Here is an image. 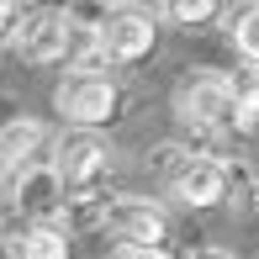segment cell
<instances>
[{
	"label": "cell",
	"instance_id": "cell-7",
	"mask_svg": "<svg viewBox=\"0 0 259 259\" xmlns=\"http://www.w3.org/2000/svg\"><path fill=\"white\" fill-rule=\"evenodd\" d=\"M101 53L111 69H133L143 64L148 53L159 48V11H143V6H111V16H106L101 27Z\"/></svg>",
	"mask_w": 259,
	"mask_h": 259
},
{
	"label": "cell",
	"instance_id": "cell-3",
	"mask_svg": "<svg viewBox=\"0 0 259 259\" xmlns=\"http://www.w3.org/2000/svg\"><path fill=\"white\" fill-rule=\"evenodd\" d=\"M6 211H11V222L27 217V228H42V222H58V228H64L69 185H64V175L53 169V159L6 175Z\"/></svg>",
	"mask_w": 259,
	"mask_h": 259
},
{
	"label": "cell",
	"instance_id": "cell-13",
	"mask_svg": "<svg viewBox=\"0 0 259 259\" xmlns=\"http://www.w3.org/2000/svg\"><path fill=\"white\" fill-rule=\"evenodd\" d=\"M196 154H201V148H196L191 138H164V143H154V148H148V169H154V175H164V185H169V180H175V175H180Z\"/></svg>",
	"mask_w": 259,
	"mask_h": 259
},
{
	"label": "cell",
	"instance_id": "cell-16",
	"mask_svg": "<svg viewBox=\"0 0 259 259\" xmlns=\"http://www.w3.org/2000/svg\"><path fill=\"white\" fill-rule=\"evenodd\" d=\"M191 259H233V254H228V249H196Z\"/></svg>",
	"mask_w": 259,
	"mask_h": 259
},
{
	"label": "cell",
	"instance_id": "cell-6",
	"mask_svg": "<svg viewBox=\"0 0 259 259\" xmlns=\"http://www.w3.org/2000/svg\"><path fill=\"white\" fill-rule=\"evenodd\" d=\"M111 238H116V249L169 254V238H175L169 206L154 201V196H116V206H111Z\"/></svg>",
	"mask_w": 259,
	"mask_h": 259
},
{
	"label": "cell",
	"instance_id": "cell-5",
	"mask_svg": "<svg viewBox=\"0 0 259 259\" xmlns=\"http://www.w3.org/2000/svg\"><path fill=\"white\" fill-rule=\"evenodd\" d=\"M74 42L79 32L69 11H53V6H27V16L6 32V48L27 64H64V58H74Z\"/></svg>",
	"mask_w": 259,
	"mask_h": 259
},
{
	"label": "cell",
	"instance_id": "cell-9",
	"mask_svg": "<svg viewBox=\"0 0 259 259\" xmlns=\"http://www.w3.org/2000/svg\"><path fill=\"white\" fill-rule=\"evenodd\" d=\"M6 254L11 259H74V238H69V228H58V222H42V228H16V222H11Z\"/></svg>",
	"mask_w": 259,
	"mask_h": 259
},
{
	"label": "cell",
	"instance_id": "cell-15",
	"mask_svg": "<svg viewBox=\"0 0 259 259\" xmlns=\"http://www.w3.org/2000/svg\"><path fill=\"white\" fill-rule=\"evenodd\" d=\"M164 21H180V27H206V21L228 16V11L217 6V0H169V6H159Z\"/></svg>",
	"mask_w": 259,
	"mask_h": 259
},
{
	"label": "cell",
	"instance_id": "cell-11",
	"mask_svg": "<svg viewBox=\"0 0 259 259\" xmlns=\"http://www.w3.org/2000/svg\"><path fill=\"white\" fill-rule=\"evenodd\" d=\"M111 206H116L111 191H101V196H69V211H64L69 238H96V233H111Z\"/></svg>",
	"mask_w": 259,
	"mask_h": 259
},
{
	"label": "cell",
	"instance_id": "cell-12",
	"mask_svg": "<svg viewBox=\"0 0 259 259\" xmlns=\"http://www.w3.org/2000/svg\"><path fill=\"white\" fill-rule=\"evenodd\" d=\"M228 42L238 48L243 64H254V69H259V0H254V6L228 11Z\"/></svg>",
	"mask_w": 259,
	"mask_h": 259
},
{
	"label": "cell",
	"instance_id": "cell-14",
	"mask_svg": "<svg viewBox=\"0 0 259 259\" xmlns=\"http://www.w3.org/2000/svg\"><path fill=\"white\" fill-rule=\"evenodd\" d=\"M233 101H238V133H254L259 127V69L238 64L233 74Z\"/></svg>",
	"mask_w": 259,
	"mask_h": 259
},
{
	"label": "cell",
	"instance_id": "cell-2",
	"mask_svg": "<svg viewBox=\"0 0 259 259\" xmlns=\"http://www.w3.org/2000/svg\"><path fill=\"white\" fill-rule=\"evenodd\" d=\"M127 111V85L116 74H64L53 85V116L74 133H101L106 122H122Z\"/></svg>",
	"mask_w": 259,
	"mask_h": 259
},
{
	"label": "cell",
	"instance_id": "cell-1",
	"mask_svg": "<svg viewBox=\"0 0 259 259\" xmlns=\"http://www.w3.org/2000/svg\"><path fill=\"white\" fill-rule=\"evenodd\" d=\"M175 116H180V127L191 133V143L238 133L233 74H222V69H191V74H185V85L175 90Z\"/></svg>",
	"mask_w": 259,
	"mask_h": 259
},
{
	"label": "cell",
	"instance_id": "cell-4",
	"mask_svg": "<svg viewBox=\"0 0 259 259\" xmlns=\"http://www.w3.org/2000/svg\"><path fill=\"white\" fill-rule=\"evenodd\" d=\"M53 169L64 175L69 196H101L111 191V169H116V148L101 133H74L64 127V138L53 143Z\"/></svg>",
	"mask_w": 259,
	"mask_h": 259
},
{
	"label": "cell",
	"instance_id": "cell-8",
	"mask_svg": "<svg viewBox=\"0 0 259 259\" xmlns=\"http://www.w3.org/2000/svg\"><path fill=\"white\" fill-rule=\"evenodd\" d=\"M233 191H238V164H228L222 154H196V159L169 180V196H175L185 211H211V206L228 201Z\"/></svg>",
	"mask_w": 259,
	"mask_h": 259
},
{
	"label": "cell",
	"instance_id": "cell-10",
	"mask_svg": "<svg viewBox=\"0 0 259 259\" xmlns=\"http://www.w3.org/2000/svg\"><path fill=\"white\" fill-rule=\"evenodd\" d=\"M42 143H48V127L42 116H6V133H0V159H6V175L37 164Z\"/></svg>",
	"mask_w": 259,
	"mask_h": 259
}]
</instances>
